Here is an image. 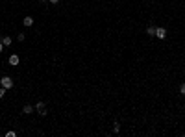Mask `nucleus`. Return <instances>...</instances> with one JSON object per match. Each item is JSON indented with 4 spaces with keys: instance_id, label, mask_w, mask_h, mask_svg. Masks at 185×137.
<instances>
[{
    "instance_id": "nucleus-1",
    "label": "nucleus",
    "mask_w": 185,
    "mask_h": 137,
    "mask_svg": "<svg viewBox=\"0 0 185 137\" xmlns=\"http://www.w3.org/2000/svg\"><path fill=\"white\" fill-rule=\"evenodd\" d=\"M0 85L6 87V89H11V87H13V80L10 76H2V78H0Z\"/></svg>"
},
{
    "instance_id": "nucleus-2",
    "label": "nucleus",
    "mask_w": 185,
    "mask_h": 137,
    "mask_svg": "<svg viewBox=\"0 0 185 137\" xmlns=\"http://www.w3.org/2000/svg\"><path fill=\"white\" fill-rule=\"evenodd\" d=\"M0 43H2L4 46H11V43H13V39L10 37V35H2L0 37Z\"/></svg>"
},
{
    "instance_id": "nucleus-3",
    "label": "nucleus",
    "mask_w": 185,
    "mask_h": 137,
    "mask_svg": "<svg viewBox=\"0 0 185 137\" xmlns=\"http://www.w3.org/2000/svg\"><path fill=\"white\" fill-rule=\"evenodd\" d=\"M156 37L157 39H167V30L165 28H156Z\"/></svg>"
},
{
    "instance_id": "nucleus-4",
    "label": "nucleus",
    "mask_w": 185,
    "mask_h": 137,
    "mask_svg": "<svg viewBox=\"0 0 185 137\" xmlns=\"http://www.w3.org/2000/svg\"><path fill=\"white\" fill-rule=\"evenodd\" d=\"M10 65H11V67H17V65H19V56H17V54L10 56Z\"/></svg>"
},
{
    "instance_id": "nucleus-5",
    "label": "nucleus",
    "mask_w": 185,
    "mask_h": 137,
    "mask_svg": "<svg viewBox=\"0 0 185 137\" xmlns=\"http://www.w3.org/2000/svg\"><path fill=\"white\" fill-rule=\"evenodd\" d=\"M22 113H26V115H30V113H33V106L32 104H26L24 108H22Z\"/></svg>"
},
{
    "instance_id": "nucleus-6",
    "label": "nucleus",
    "mask_w": 185,
    "mask_h": 137,
    "mask_svg": "<svg viewBox=\"0 0 185 137\" xmlns=\"http://www.w3.org/2000/svg\"><path fill=\"white\" fill-rule=\"evenodd\" d=\"M22 22H24V26H33V17H24V20H22Z\"/></svg>"
},
{
    "instance_id": "nucleus-7",
    "label": "nucleus",
    "mask_w": 185,
    "mask_h": 137,
    "mask_svg": "<svg viewBox=\"0 0 185 137\" xmlns=\"http://www.w3.org/2000/svg\"><path fill=\"white\" fill-rule=\"evenodd\" d=\"M146 33L152 35V37H156V26H148V28H146Z\"/></svg>"
},
{
    "instance_id": "nucleus-8",
    "label": "nucleus",
    "mask_w": 185,
    "mask_h": 137,
    "mask_svg": "<svg viewBox=\"0 0 185 137\" xmlns=\"http://www.w3.org/2000/svg\"><path fill=\"white\" fill-rule=\"evenodd\" d=\"M46 106H45V102H37L35 104V109H37V111H41V109H45Z\"/></svg>"
},
{
    "instance_id": "nucleus-9",
    "label": "nucleus",
    "mask_w": 185,
    "mask_h": 137,
    "mask_svg": "<svg viewBox=\"0 0 185 137\" xmlns=\"http://www.w3.org/2000/svg\"><path fill=\"white\" fill-rule=\"evenodd\" d=\"M113 132H115V134L120 132V124H118V122H113Z\"/></svg>"
},
{
    "instance_id": "nucleus-10",
    "label": "nucleus",
    "mask_w": 185,
    "mask_h": 137,
    "mask_svg": "<svg viewBox=\"0 0 185 137\" xmlns=\"http://www.w3.org/2000/svg\"><path fill=\"white\" fill-rule=\"evenodd\" d=\"M6 87H2V85H0V98H4V95H6Z\"/></svg>"
},
{
    "instance_id": "nucleus-11",
    "label": "nucleus",
    "mask_w": 185,
    "mask_h": 137,
    "mask_svg": "<svg viewBox=\"0 0 185 137\" xmlns=\"http://www.w3.org/2000/svg\"><path fill=\"white\" fill-rule=\"evenodd\" d=\"M180 93H182V95H185V83H182V85H180Z\"/></svg>"
},
{
    "instance_id": "nucleus-12",
    "label": "nucleus",
    "mask_w": 185,
    "mask_h": 137,
    "mask_svg": "<svg viewBox=\"0 0 185 137\" xmlns=\"http://www.w3.org/2000/svg\"><path fill=\"white\" fill-rule=\"evenodd\" d=\"M24 37H26L24 33H19V35H17V39H19V41H24Z\"/></svg>"
},
{
    "instance_id": "nucleus-13",
    "label": "nucleus",
    "mask_w": 185,
    "mask_h": 137,
    "mask_svg": "<svg viewBox=\"0 0 185 137\" xmlns=\"http://www.w3.org/2000/svg\"><path fill=\"white\" fill-rule=\"evenodd\" d=\"M17 134H15V132H7V134H6V137H15Z\"/></svg>"
},
{
    "instance_id": "nucleus-14",
    "label": "nucleus",
    "mask_w": 185,
    "mask_h": 137,
    "mask_svg": "<svg viewBox=\"0 0 185 137\" xmlns=\"http://www.w3.org/2000/svg\"><path fill=\"white\" fill-rule=\"evenodd\" d=\"M48 2H50L52 6H56V4H59V0H48Z\"/></svg>"
},
{
    "instance_id": "nucleus-15",
    "label": "nucleus",
    "mask_w": 185,
    "mask_h": 137,
    "mask_svg": "<svg viewBox=\"0 0 185 137\" xmlns=\"http://www.w3.org/2000/svg\"><path fill=\"white\" fill-rule=\"evenodd\" d=\"M4 50V45H2V43H0V52H2Z\"/></svg>"
},
{
    "instance_id": "nucleus-16",
    "label": "nucleus",
    "mask_w": 185,
    "mask_h": 137,
    "mask_svg": "<svg viewBox=\"0 0 185 137\" xmlns=\"http://www.w3.org/2000/svg\"><path fill=\"white\" fill-rule=\"evenodd\" d=\"M39 2H48V0H39Z\"/></svg>"
}]
</instances>
